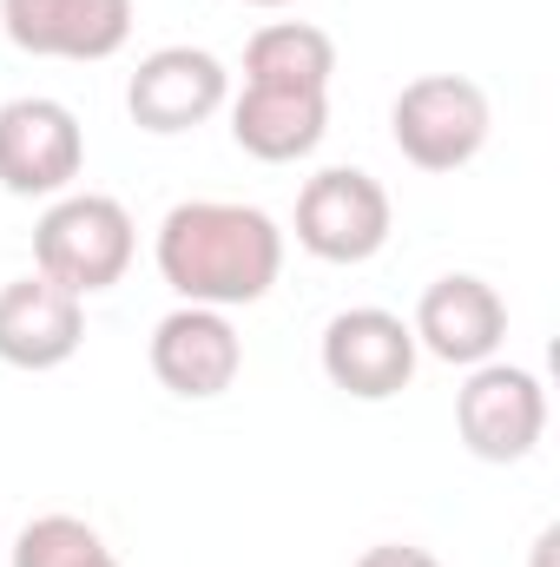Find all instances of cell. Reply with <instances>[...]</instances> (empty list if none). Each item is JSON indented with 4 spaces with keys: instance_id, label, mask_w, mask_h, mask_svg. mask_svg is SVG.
Wrapping results in <instances>:
<instances>
[{
    "instance_id": "1",
    "label": "cell",
    "mask_w": 560,
    "mask_h": 567,
    "mask_svg": "<svg viewBox=\"0 0 560 567\" xmlns=\"http://www.w3.org/2000/svg\"><path fill=\"white\" fill-rule=\"evenodd\" d=\"M158 278L178 290V303L205 310H238L271 297L283 271V231L271 212L238 205V198H185L158 218L152 238Z\"/></svg>"
},
{
    "instance_id": "10",
    "label": "cell",
    "mask_w": 560,
    "mask_h": 567,
    "mask_svg": "<svg viewBox=\"0 0 560 567\" xmlns=\"http://www.w3.org/2000/svg\"><path fill=\"white\" fill-rule=\"evenodd\" d=\"M245 370V337L231 330L225 310H205V303H178L172 317H158L152 330V377L185 396V403H211L238 383Z\"/></svg>"
},
{
    "instance_id": "18",
    "label": "cell",
    "mask_w": 560,
    "mask_h": 567,
    "mask_svg": "<svg viewBox=\"0 0 560 567\" xmlns=\"http://www.w3.org/2000/svg\"><path fill=\"white\" fill-rule=\"evenodd\" d=\"M245 7H290V0H245Z\"/></svg>"
},
{
    "instance_id": "16",
    "label": "cell",
    "mask_w": 560,
    "mask_h": 567,
    "mask_svg": "<svg viewBox=\"0 0 560 567\" xmlns=\"http://www.w3.org/2000/svg\"><path fill=\"white\" fill-rule=\"evenodd\" d=\"M356 567H442L428 548H409V542H383V548H363Z\"/></svg>"
},
{
    "instance_id": "13",
    "label": "cell",
    "mask_w": 560,
    "mask_h": 567,
    "mask_svg": "<svg viewBox=\"0 0 560 567\" xmlns=\"http://www.w3.org/2000/svg\"><path fill=\"white\" fill-rule=\"evenodd\" d=\"M330 133V93H297V86H245L231 100V140L238 152L265 158V165H290L310 158Z\"/></svg>"
},
{
    "instance_id": "4",
    "label": "cell",
    "mask_w": 560,
    "mask_h": 567,
    "mask_svg": "<svg viewBox=\"0 0 560 567\" xmlns=\"http://www.w3.org/2000/svg\"><path fill=\"white\" fill-rule=\"evenodd\" d=\"M396 205L363 165H330L297 192V245L317 265H370L390 245Z\"/></svg>"
},
{
    "instance_id": "14",
    "label": "cell",
    "mask_w": 560,
    "mask_h": 567,
    "mask_svg": "<svg viewBox=\"0 0 560 567\" xmlns=\"http://www.w3.org/2000/svg\"><path fill=\"white\" fill-rule=\"evenodd\" d=\"M336 80V40L310 20H271L245 47V86H297V93H330Z\"/></svg>"
},
{
    "instance_id": "3",
    "label": "cell",
    "mask_w": 560,
    "mask_h": 567,
    "mask_svg": "<svg viewBox=\"0 0 560 567\" xmlns=\"http://www.w3.org/2000/svg\"><path fill=\"white\" fill-rule=\"evenodd\" d=\"M495 133L488 93L462 73H422L396 93L390 106V140L416 172H462L481 158V145Z\"/></svg>"
},
{
    "instance_id": "5",
    "label": "cell",
    "mask_w": 560,
    "mask_h": 567,
    "mask_svg": "<svg viewBox=\"0 0 560 567\" xmlns=\"http://www.w3.org/2000/svg\"><path fill=\"white\" fill-rule=\"evenodd\" d=\"M455 429L475 462H528L548 435V390L521 363H475L462 396H455Z\"/></svg>"
},
{
    "instance_id": "2",
    "label": "cell",
    "mask_w": 560,
    "mask_h": 567,
    "mask_svg": "<svg viewBox=\"0 0 560 567\" xmlns=\"http://www.w3.org/2000/svg\"><path fill=\"white\" fill-rule=\"evenodd\" d=\"M133 212L106 192H60L33 225V271L73 297H100L133 271Z\"/></svg>"
},
{
    "instance_id": "11",
    "label": "cell",
    "mask_w": 560,
    "mask_h": 567,
    "mask_svg": "<svg viewBox=\"0 0 560 567\" xmlns=\"http://www.w3.org/2000/svg\"><path fill=\"white\" fill-rule=\"evenodd\" d=\"M409 330H416V350H428L435 363L475 370V363H495V350L508 343V303L488 278L448 271L422 290Z\"/></svg>"
},
{
    "instance_id": "7",
    "label": "cell",
    "mask_w": 560,
    "mask_h": 567,
    "mask_svg": "<svg viewBox=\"0 0 560 567\" xmlns=\"http://www.w3.org/2000/svg\"><path fill=\"white\" fill-rule=\"evenodd\" d=\"M86 165V133L73 120V106L27 93L0 106V192L13 198H60L73 192Z\"/></svg>"
},
{
    "instance_id": "8",
    "label": "cell",
    "mask_w": 560,
    "mask_h": 567,
    "mask_svg": "<svg viewBox=\"0 0 560 567\" xmlns=\"http://www.w3.org/2000/svg\"><path fill=\"white\" fill-rule=\"evenodd\" d=\"M225 106H231V73L205 47H158V53L139 60V73L126 80L133 126L139 133H158V140H178V133L205 126Z\"/></svg>"
},
{
    "instance_id": "6",
    "label": "cell",
    "mask_w": 560,
    "mask_h": 567,
    "mask_svg": "<svg viewBox=\"0 0 560 567\" xmlns=\"http://www.w3.org/2000/svg\"><path fill=\"white\" fill-rule=\"evenodd\" d=\"M323 377L356 396V403H390L409 390L416 377V330L396 317V310H376V303H356V310H336L323 323Z\"/></svg>"
},
{
    "instance_id": "17",
    "label": "cell",
    "mask_w": 560,
    "mask_h": 567,
    "mask_svg": "<svg viewBox=\"0 0 560 567\" xmlns=\"http://www.w3.org/2000/svg\"><path fill=\"white\" fill-rule=\"evenodd\" d=\"M554 548H560V528H541V542H535V567H554Z\"/></svg>"
},
{
    "instance_id": "9",
    "label": "cell",
    "mask_w": 560,
    "mask_h": 567,
    "mask_svg": "<svg viewBox=\"0 0 560 567\" xmlns=\"http://www.w3.org/2000/svg\"><path fill=\"white\" fill-rule=\"evenodd\" d=\"M0 33L33 60H113L133 40V0H0Z\"/></svg>"
},
{
    "instance_id": "12",
    "label": "cell",
    "mask_w": 560,
    "mask_h": 567,
    "mask_svg": "<svg viewBox=\"0 0 560 567\" xmlns=\"http://www.w3.org/2000/svg\"><path fill=\"white\" fill-rule=\"evenodd\" d=\"M86 343V297L60 290L53 278L0 284V363L7 370H60Z\"/></svg>"
},
{
    "instance_id": "15",
    "label": "cell",
    "mask_w": 560,
    "mask_h": 567,
    "mask_svg": "<svg viewBox=\"0 0 560 567\" xmlns=\"http://www.w3.org/2000/svg\"><path fill=\"white\" fill-rule=\"evenodd\" d=\"M7 567H120V555L106 548V535L80 515H33L13 548H7Z\"/></svg>"
}]
</instances>
